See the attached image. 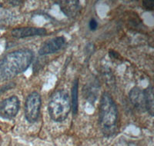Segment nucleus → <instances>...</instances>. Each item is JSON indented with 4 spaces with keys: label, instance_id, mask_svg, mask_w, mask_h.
Returning <instances> with one entry per match:
<instances>
[{
    "label": "nucleus",
    "instance_id": "obj_1",
    "mask_svg": "<svg viewBox=\"0 0 154 146\" xmlns=\"http://www.w3.org/2000/svg\"><path fill=\"white\" fill-rule=\"evenodd\" d=\"M34 59L33 51L21 49L8 53L0 61V82L12 79L27 70Z\"/></svg>",
    "mask_w": 154,
    "mask_h": 146
},
{
    "label": "nucleus",
    "instance_id": "obj_2",
    "mask_svg": "<svg viewBox=\"0 0 154 146\" xmlns=\"http://www.w3.org/2000/svg\"><path fill=\"white\" fill-rule=\"evenodd\" d=\"M117 105L110 95L104 92L100 99L99 122L100 129L106 136H112L118 130Z\"/></svg>",
    "mask_w": 154,
    "mask_h": 146
},
{
    "label": "nucleus",
    "instance_id": "obj_3",
    "mask_svg": "<svg viewBox=\"0 0 154 146\" xmlns=\"http://www.w3.org/2000/svg\"><path fill=\"white\" fill-rule=\"evenodd\" d=\"M49 114L53 121L63 122L71 110V101L65 90H57L52 95L48 105Z\"/></svg>",
    "mask_w": 154,
    "mask_h": 146
},
{
    "label": "nucleus",
    "instance_id": "obj_4",
    "mask_svg": "<svg viewBox=\"0 0 154 146\" xmlns=\"http://www.w3.org/2000/svg\"><path fill=\"white\" fill-rule=\"evenodd\" d=\"M41 96L37 92L30 93L26 98L25 103V117L29 123H34L39 115L41 107Z\"/></svg>",
    "mask_w": 154,
    "mask_h": 146
},
{
    "label": "nucleus",
    "instance_id": "obj_5",
    "mask_svg": "<svg viewBox=\"0 0 154 146\" xmlns=\"http://www.w3.org/2000/svg\"><path fill=\"white\" fill-rule=\"evenodd\" d=\"M20 108L17 96H12L0 102V117L4 119H12L16 116Z\"/></svg>",
    "mask_w": 154,
    "mask_h": 146
},
{
    "label": "nucleus",
    "instance_id": "obj_6",
    "mask_svg": "<svg viewBox=\"0 0 154 146\" xmlns=\"http://www.w3.org/2000/svg\"><path fill=\"white\" fill-rule=\"evenodd\" d=\"M66 38L63 36H58L46 41L42 44L38 53L40 56L53 54L60 51L65 45Z\"/></svg>",
    "mask_w": 154,
    "mask_h": 146
},
{
    "label": "nucleus",
    "instance_id": "obj_7",
    "mask_svg": "<svg viewBox=\"0 0 154 146\" xmlns=\"http://www.w3.org/2000/svg\"><path fill=\"white\" fill-rule=\"evenodd\" d=\"M12 35L16 38H23L27 37L44 35L46 34V30L44 28L36 27H23L15 29L11 32Z\"/></svg>",
    "mask_w": 154,
    "mask_h": 146
},
{
    "label": "nucleus",
    "instance_id": "obj_8",
    "mask_svg": "<svg viewBox=\"0 0 154 146\" xmlns=\"http://www.w3.org/2000/svg\"><path fill=\"white\" fill-rule=\"evenodd\" d=\"M130 99L136 108L141 110L146 109L144 92L140 88L135 87L130 91Z\"/></svg>",
    "mask_w": 154,
    "mask_h": 146
},
{
    "label": "nucleus",
    "instance_id": "obj_9",
    "mask_svg": "<svg viewBox=\"0 0 154 146\" xmlns=\"http://www.w3.org/2000/svg\"><path fill=\"white\" fill-rule=\"evenodd\" d=\"M60 5L63 13L69 17L75 16L79 10V1H62Z\"/></svg>",
    "mask_w": 154,
    "mask_h": 146
},
{
    "label": "nucleus",
    "instance_id": "obj_10",
    "mask_svg": "<svg viewBox=\"0 0 154 146\" xmlns=\"http://www.w3.org/2000/svg\"><path fill=\"white\" fill-rule=\"evenodd\" d=\"M145 96V107L146 110L149 113L150 115H153L154 102H153V90L152 86L149 85L145 90H143Z\"/></svg>",
    "mask_w": 154,
    "mask_h": 146
},
{
    "label": "nucleus",
    "instance_id": "obj_11",
    "mask_svg": "<svg viewBox=\"0 0 154 146\" xmlns=\"http://www.w3.org/2000/svg\"><path fill=\"white\" fill-rule=\"evenodd\" d=\"M78 90H79V80L76 78L73 82L72 88V108L73 115H76L78 111Z\"/></svg>",
    "mask_w": 154,
    "mask_h": 146
},
{
    "label": "nucleus",
    "instance_id": "obj_12",
    "mask_svg": "<svg viewBox=\"0 0 154 146\" xmlns=\"http://www.w3.org/2000/svg\"><path fill=\"white\" fill-rule=\"evenodd\" d=\"M143 5L146 10L152 11L154 8V1L152 0H148V1H143Z\"/></svg>",
    "mask_w": 154,
    "mask_h": 146
},
{
    "label": "nucleus",
    "instance_id": "obj_13",
    "mask_svg": "<svg viewBox=\"0 0 154 146\" xmlns=\"http://www.w3.org/2000/svg\"><path fill=\"white\" fill-rule=\"evenodd\" d=\"M98 27V23L95 19H92L89 21V28L91 30H96Z\"/></svg>",
    "mask_w": 154,
    "mask_h": 146
}]
</instances>
